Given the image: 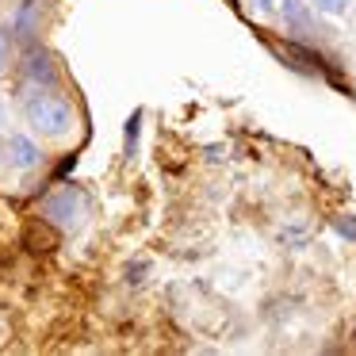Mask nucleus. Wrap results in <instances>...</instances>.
<instances>
[{"label":"nucleus","mask_w":356,"mask_h":356,"mask_svg":"<svg viewBox=\"0 0 356 356\" xmlns=\"http://www.w3.org/2000/svg\"><path fill=\"white\" fill-rule=\"evenodd\" d=\"M280 8H284V19L291 24V31H299V35L314 31V19H310V12H307L302 0H280Z\"/></svg>","instance_id":"obj_6"},{"label":"nucleus","mask_w":356,"mask_h":356,"mask_svg":"<svg viewBox=\"0 0 356 356\" xmlns=\"http://www.w3.org/2000/svg\"><path fill=\"white\" fill-rule=\"evenodd\" d=\"M310 4H314L318 12H325V16H345L353 0H310Z\"/></svg>","instance_id":"obj_8"},{"label":"nucleus","mask_w":356,"mask_h":356,"mask_svg":"<svg viewBox=\"0 0 356 356\" xmlns=\"http://www.w3.org/2000/svg\"><path fill=\"white\" fill-rule=\"evenodd\" d=\"M24 115L39 134L58 138V134H65L73 127V104L65 96H58L54 88L31 85V92H24Z\"/></svg>","instance_id":"obj_1"},{"label":"nucleus","mask_w":356,"mask_h":356,"mask_svg":"<svg viewBox=\"0 0 356 356\" xmlns=\"http://www.w3.org/2000/svg\"><path fill=\"white\" fill-rule=\"evenodd\" d=\"M8 161L16 165V169H35V165L42 161V154L27 134H12L8 138Z\"/></svg>","instance_id":"obj_4"},{"label":"nucleus","mask_w":356,"mask_h":356,"mask_svg":"<svg viewBox=\"0 0 356 356\" xmlns=\"http://www.w3.org/2000/svg\"><path fill=\"white\" fill-rule=\"evenodd\" d=\"M138 127H142V108H134V111H131V119H127V146H123V154H127V157L138 154Z\"/></svg>","instance_id":"obj_7"},{"label":"nucleus","mask_w":356,"mask_h":356,"mask_svg":"<svg viewBox=\"0 0 356 356\" xmlns=\"http://www.w3.org/2000/svg\"><path fill=\"white\" fill-rule=\"evenodd\" d=\"M4 54H8V39H4V31H0V70H4Z\"/></svg>","instance_id":"obj_11"},{"label":"nucleus","mask_w":356,"mask_h":356,"mask_svg":"<svg viewBox=\"0 0 356 356\" xmlns=\"http://www.w3.org/2000/svg\"><path fill=\"white\" fill-rule=\"evenodd\" d=\"M333 226H337V234H341V238H348V241H356V218H353V215H345V218H337V222H333Z\"/></svg>","instance_id":"obj_9"},{"label":"nucleus","mask_w":356,"mask_h":356,"mask_svg":"<svg viewBox=\"0 0 356 356\" xmlns=\"http://www.w3.org/2000/svg\"><path fill=\"white\" fill-rule=\"evenodd\" d=\"M35 31H39V0H24L16 8V16H12V35L27 42Z\"/></svg>","instance_id":"obj_5"},{"label":"nucleus","mask_w":356,"mask_h":356,"mask_svg":"<svg viewBox=\"0 0 356 356\" xmlns=\"http://www.w3.org/2000/svg\"><path fill=\"white\" fill-rule=\"evenodd\" d=\"M42 211H47V218L58 226V230H77V226L85 222V215H88V195L81 192L77 184H58L54 192L47 195Z\"/></svg>","instance_id":"obj_2"},{"label":"nucleus","mask_w":356,"mask_h":356,"mask_svg":"<svg viewBox=\"0 0 356 356\" xmlns=\"http://www.w3.org/2000/svg\"><path fill=\"white\" fill-rule=\"evenodd\" d=\"M249 4H253L261 16H272V12H276V0H249Z\"/></svg>","instance_id":"obj_10"},{"label":"nucleus","mask_w":356,"mask_h":356,"mask_svg":"<svg viewBox=\"0 0 356 356\" xmlns=\"http://www.w3.org/2000/svg\"><path fill=\"white\" fill-rule=\"evenodd\" d=\"M0 119H4V104H0Z\"/></svg>","instance_id":"obj_12"},{"label":"nucleus","mask_w":356,"mask_h":356,"mask_svg":"<svg viewBox=\"0 0 356 356\" xmlns=\"http://www.w3.org/2000/svg\"><path fill=\"white\" fill-rule=\"evenodd\" d=\"M24 77L31 85H42V88H54L58 85V62L50 58V50L42 47H31L24 54Z\"/></svg>","instance_id":"obj_3"}]
</instances>
